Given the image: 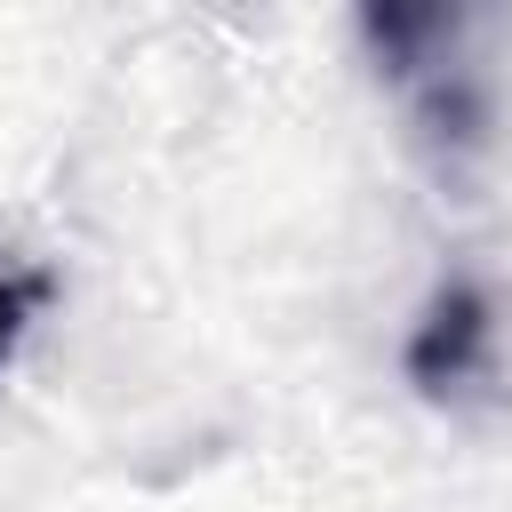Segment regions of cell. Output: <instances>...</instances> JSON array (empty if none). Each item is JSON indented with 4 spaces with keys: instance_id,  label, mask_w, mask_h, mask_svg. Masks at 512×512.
Here are the masks:
<instances>
[{
    "instance_id": "1",
    "label": "cell",
    "mask_w": 512,
    "mask_h": 512,
    "mask_svg": "<svg viewBox=\"0 0 512 512\" xmlns=\"http://www.w3.org/2000/svg\"><path fill=\"white\" fill-rule=\"evenodd\" d=\"M488 296L472 288V280H448L432 304H424V320L408 328V376L424 384V392H456V384H472L480 368H488Z\"/></svg>"
},
{
    "instance_id": "2",
    "label": "cell",
    "mask_w": 512,
    "mask_h": 512,
    "mask_svg": "<svg viewBox=\"0 0 512 512\" xmlns=\"http://www.w3.org/2000/svg\"><path fill=\"white\" fill-rule=\"evenodd\" d=\"M48 296H56V280L48 272H24V264H0V360L32 336V320L48 312Z\"/></svg>"
}]
</instances>
